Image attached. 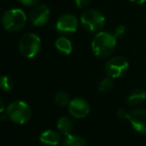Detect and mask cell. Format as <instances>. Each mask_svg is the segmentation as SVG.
Here are the masks:
<instances>
[{"mask_svg":"<svg viewBox=\"0 0 146 146\" xmlns=\"http://www.w3.org/2000/svg\"><path fill=\"white\" fill-rule=\"evenodd\" d=\"M117 44V38L106 31H100L93 37L91 42V49L94 55L98 58L109 57L114 52Z\"/></svg>","mask_w":146,"mask_h":146,"instance_id":"6da1fadb","label":"cell"},{"mask_svg":"<svg viewBox=\"0 0 146 146\" xmlns=\"http://www.w3.org/2000/svg\"><path fill=\"white\" fill-rule=\"evenodd\" d=\"M27 22V16L20 8H12L5 11L1 18V23L5 30L10 32L20 31Z\"/></svg>","mask_w":146,"mask_h":146,"instance_id":"7a4b0ae2","label":"cell"},{"mask_svg":"<svg viewBox=\"0 0 146 146\" xmlns=\"http://www.w3.org/2000/svg\"><path fill=\"white\" fill-rule=\"evenodd\" d=\"M6 114L12 122L16 124H24L31 118L32 111L26 102L17 100L13 101L7 106Z\"/></svg>","mask_w":146,"mask_h":146,"instance_id":"3957f363","label":"cell"},{"mask_svg":"<svg viewBox=\"0 0 146 146\" xmlns=\"http://www.w3.org/2000/svg\"><path fill=\"white\" fill-rule=\"evenodd\" d=\"M41 39L35 33H26L19 41V51L25 58H34L40 51Z\"/></svg>","mask_w":146,"mask_h":146,"instance_id":"277c9868","label":"cell"},{"mask_svg":"<svg viewBox=\"0 0 146 146\" xmlns=\"http://www.w3.org/2000/svg\"><path fill=\"white\" fill-rule=\"evenodd\" d=\"M81 24L89 32H100L105 25V17L100 11L95 9H89L81 15Z\"/></svg>","mask_w":146,"mask_h":146,"instance_id":"5b68a950","label":"cell"},{"mask_svg":"<svg viewBox=\"0 0 146 146\" xmlns=\"http://www.w3.org/2000/svg\"><path fill=\"white\" fill-rule=\"evenodd\" d=\"M129 67V62L123 56H114L108 59L105 64V71L107 76L112 79L122 76Z\"/></svg>","mask_w":146,"mask_h":146,"instance_id":"8992f818","label":"cell"},{"mask_svg":"<svg viewBox=\"0 0 146 146\" xmlns=\"http://www.w3.org/2000/svg\"><path fill=\"white\" fill-rule=\"evenodd\" d=\"M55 28L62 34H73L78 29V19L75 15L65 13L57 19Z\"/></svg>","mask_w":146,"mask_h":146,"instance_id":"52a82bcc","label":"cell"},{"mask_svg":"<svg viewBox=\"0 0 146 146\" xmlns=\"http://www.w3.org/2000/svg\"><path fill=\"white\" fill-rule=\"evenodd\" d=\"M50 17V9L45 4H36L29 13V20L36 27L44 26Z\"/></svg>","mask_w":146,"mask_h":146,"instance_id":"ba28073f","label":"cell"},{"mask_svg":"<svg viewBox=\"0 0 146 146\" xmlns=\"http://www.w3.org/2000/svg\"><path fill=\"white\" fill-rule=\"evenodd\" d=\"M127 119L136 132L146 135V109L135 108L128 113Z\"/></svg>","mask_w":146,"mask_h":146,"instance_id":"9c48e42d","label":"cell"},{"mask_svg":"<svg viewBox=\"0 0 146 146\" xmlns=\"http://www.w3.org/2000/svg\"><path fill=\"white\" fill-rule=\"evenodd\" d=\"M68 111L73 117L84 118L89 114L90 105L87 100L81 97H75L71 99L68 105Z\"/></svg>","mask_w":146,"mask_h":146,"instance_id":"30bf717a","label":"cell"},{"mask_svg":"<svg viewBox=\"0 0 146 146\" xmlns=\"http://www.w3.org/2000/svg\"><path fill=\"white\" fill-rule=\"evenodd\" d=\"M39 140L45 146H57L60 143L61 136L60 133L55 130L47 129L44 130L39 136Z\"/></svg>","mask_w":146,"mask_h":146,"instance_id":"8fae6325","label":"cell"},{"mask_svg":"<svg viewBox=\"0 0 146 146\" xmlns=\"http://www.w3.org/2000/svg\"><path fill=\"white\" fill-rule=\"evenodd\" d=\"M146 100V91L142 88L134 89L127 97V103L130 106H138Z\"/></svg>","mask_w":146,"mask_h":146,"instance_id":"7c38bea8","label":"cell"},{"mask_svg":"<svg viewBox=\"0 0 146 146\" xmlns=\"http://www.w3.org/2000/svg\"><path fill=\"white\" fill-rule=\"evenodd\" d=\"M55 47L63 55H69L72 52L73 45L67 37L61 36L55 40Z\"/></svg>","mask_w":146,"mask_h":146,"instance_id":"4fadbf2b","label":"cell"},{"mask_svg":"<svg viewBox=\"0 0 146 146\" xmlns=\"http://www.w3.org/2000/svg\"><path fill=\"white\" fill-rule=\"evenodd\" d=\"M57 129L60 132L61 134L65 136H68L70 134H72V130H73V124L71 122V120L69 118L62 116L58 119L57 121Z\"/></svg>","mask_w":146,"mask_h":146,"instance_id":"5bb4252c","label":"cell"},{"mask_svg":"<svg viewBox=\"0 0 146 146\" xmlns=\"http://www.w3.org/2000/svg\"><path fill=\"white\" fill-rule=\"evenodd\" d=\"M62 146H87V143L81 136L70 134L65 137Z\"/></svg>","mask_w":146,"mask_h":146,"instance_id":"9a60e30c","label":"cell"},{"mask_svg":"<svg viewBox=\"0 0 146 146\" xmlns=\"http://www.w3.org/2000/svg\"><path fill=\"white\" fill-rule=\"evenodd\" d=\"M70 98H69V95L64 91H60L58 93L55 94L54 96V102L57 104L58 106H68L69 103H70Z\"/></svg>","mask_w":146,"mask_h":146,"instance_id":"2e32d148","label":"cell"},{"mask_svg":"<svg viewBox=\"0 0 146 146\" xmlns=\"http://www.w3.org/2000/svg\"><path fill=\"white\" fill-rule=\"evenodd\" d=\"M113 85H114L113 79L110 77H106V78H103V79L100 81L98 88H99L100 92H108L112 89Z\"/></svg>","mask_w":146,"mask_h":146,"instance_id":"e0dca14e","label":"cell"},{"mask_svg":"<svg viewBox=\"0 0 146 146\" xmlns=\"http://www.w3.org/2000/svg\"><path fill=\"white\" fill-rule=\"evenodd\" d=\"M0 87L2 89V91L4 92H8L10 91L11 89L13 88V81L10 77L8 76H1L0 78Z\"/></svg>","mask_w":146,"mask_h":146,"instance_id":"ac0fdd59","label":"cell"},{"mask_svg":"<svg viewBox=\"0 0 146 146\" xmlns=\"http://www.w3.org/2000/svg\"><path fill=\"white\" fill-rule=\"evenodd\" d=\"M126 30H127V28H126L125 25H118L115 28V31H114V36L116 38L124 36V34L126 33Z\"/></svg>","mask_w":146,"mask_h":146,"instance_id":"d6986e66","label":"cell"},{"mask_svg":"<svg viewBox=\"0 0 146 146\" xmlns=\"http://www.w3.org/2000/svg\"><path fill=\"white\" fill-rule=\"evenodd\" d=\"M74 2L78 8H85L90 4L91 0H74Z\"/></svg>","mask_w":146,"mask_h":146,"instance_id":"ffe728a7","label":"cell"},{"mask_svg":"<svg viewBox=\"0 0 146 146\" xmlns=\"http://www.w3.org/2000/svg\"><path fill=\"white\" fill-rule=\"evenodd\" d=\"M116 114H117V117L119 119H127L128 117V112L124 108H119L117 110V113Z\"/></svg>","mask_w":146,"mask_h":146,"instance_id":"44dd1931","label":"cell"},{"mask_svg":"<svg viewBox=\"0 0 146 146\" xmlns=\"http://www.w3.org/2000/svg\"><path fill=\"white\" fill-rule=\"evenodd\" d=\"M18 1L25 6H32V5L38 4L39 2V0H18Z\"/></svg>","mask_w":146,"mask_h":146,"instance_id":"7402d4cb","label":"cell"},{"mask_svg":"<svg viewBox=\"0 0 146 146\" xmlns=\"http://www.w3.org/2000/svg\"><path fill=\"white\" fill-rule=\"evenodd\" d=\"M4 109H5V104L4 101L2 99L0 100V114L1 113H4Z\"/></svg>","mask_w":146,"mask_h":146,"instance_id":"603a6c76","label":"cell"},{"mask_svg":"<svg viewBox=\"0 0 146 146\" xmlns=\"http://www.w3.org/2000/svg\"><path fill=\"white\" fill-rule=\"evenodd\" d=\"M132 3L134 4H137V5H141V4H144L146 2V0H130Z\"/></svg>","mask_w":146,"mask_h":146,"instance_id":"cb8c5ba5","label":"cell"}]
</instances>
